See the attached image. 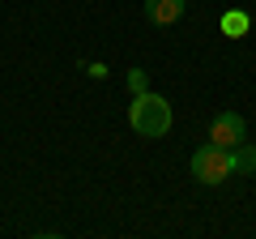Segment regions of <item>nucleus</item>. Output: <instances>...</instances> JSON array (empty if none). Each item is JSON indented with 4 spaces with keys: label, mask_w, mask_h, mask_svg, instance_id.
I'll list each match as a JSON object with an SVG mask.
<instances>
[{
    "label": "nucleus",
    "mask_w": 256,
    "mask_h": 239,
    "mask_svg": "<svg viewBox=\"0 0 256 239\" xmlns=\"http://www.w3.org/2000/svg\"><path fill=\"white\" fill-rule=\"evenodd\" d=\"M128 124L137 137H166L171 132V102L162 94H132V107H128Z\"/></svg>",
    "instance_id": "1"
},
{
    "label": "nucleus",
    "mask_w": 256,
    "mask_h": 239,
    "mask_svg": "<svg viewBox=\"0 0 256 239\" xmlns=\"http://www.w3.org/2000/svg\"><path fill=\"white\" fill-rule=\"evenodd\" d=\"M192 175L201 180V184H226L230 175H235V154L222 146H214V141H205L196 154H192Z\"/></svg>",
    "instance_id": "2"
},
{
    "label": "nucleus",
    "mask_w": 256,
    "mask_h": 239,
    "mask_svg": "<svg viewBox=\"0 0 256 239\" xmlns=\"http://www.w3.org/2000/svg\"><path fill=\"white\" fill-rule=\"evenodd\" d=\"M210 141H214V146H222V150H235L239 141H248L244 116H239V111H218L214 124H210Z\"/></svg>",
    "instance_id": "3"
},
{
    "label": "nucleus",
    "mask_w": 256,
    "mask_h": 239,
    "mask_svg": "<svg viewBox=\"0 0 256 239\" xmlns=\"http://www.w3.org/2000/svg\"><path fill=\"white\" fill-rule=\"evenodd\" d=\"M188 0H146V22L150 26H171V22L184 18Z\"/></svg>",
    "instance_id": "4"
},
{
    "label": "nucleus",
    "mask_w": 256,
    "mask_h": 239,
    "mask_svg": "<svg viewBox=\"0 0 256 239\" xmlns=\"http://www.w3.org/2000/svg\"><path fill=\"white\" fill-rule=\"evenodd\" d=\"M230 154H235V175H239V171H248V175L256 171V146H248V141H239V146L230 150Z\"/></svg>",
    "instance_id": "5"
},
{
    "label": "nucleus",
    "mask_w": 256,
    "mask_h": 239,
    "mask_svg": "<svg viewBox=\"0 0 256 239\" xmlns=\"http://www.w3.org/2000/svg\"><path fill=\"white\" fill-rule=\"evenodd\" d=\"M128 86H132V94H146L150 90V73L146 68H128Z\"/></svg>",
    "instance_id": "6"
},
{
    "label": "nucleus",
    "mask_w": 256,
    "mask_h": 239,
    "mask_svg": "<svg viewBox=\"0 0 256 239\" xmlns=\"http://www.w3.org/2000/svg\"><path fill=\"white\" fill-rule=\"evenodd\" d=\"M222 26H226L230 34H239V30H248V18H244V13H230V18L222 22Z\"/></svg>",
    "instance_id": "7"
}]
</instances>
